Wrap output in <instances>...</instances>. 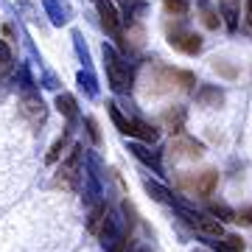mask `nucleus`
Here are the masks:
<instances>
[{"label": "nucleus", "instance_id": "obj_1", "mask_svg": "<svg viewBox=\"0 0 252 252\" xmlns=\"http://www.w3.org/2000/svg\"><path fill=\"white\" fill-rule=\"evenodd\" d=\"M104 70H107V81L112 93H118V95L132 93V67L124 62V56L112 45H104Z\"/></svg>", "mask_w": 252, "mask_h": 252}, {"label": "nucleus", "instance_id": "obj_2", "mask_svg": "<svg viewBox=\"0 0 252 252\" xmlns=\"http://www.w3.org/2000/svg\"><path fill=\"white\" fill-rule=\"evenodd\" d=\"M107 109H109V118H112V124L118 126L121 135H129V137H135V140H143V143H157V129L154 126L143 124L137 118H126L118 109V104H107Z\"/></svg>", "mask_w": 252, "mask_h": 252}, {"label": "nucleus", "instance_id": "obj_3", "mask_svg": "<svg viewBox=\"0 0 252 252\" xmlns=\"http://www.w3.org/2000/svg\"><path fill=\"white\" fill-rule=\"evenodd\" d=\"M81 174H84V149H81V146H73L70 154L62 160L59 171H56V185H62V188H76L79 180H81Z\"/></svg>", "mask_w": 252, "mask_h": 252}, {"label": "nucleus", "instance_id": "obj_4", "mask_svg": "<svg viewBox=\"0 0 252 252\" xmlns=\"http://www.w3.org/2000/svg\"><path fill=\"white\" fill-rule=\"evenodd\" d=\"M180 216L185 219V224H190L196 233L207 235V238H221L224 235L221 219H210L207 213H199V210H190V207H180Z\"/></svg>", "mask_w": 252, "mask_h": 252}, {"label": "nucleus", "instance_id": "obj_5", "mask_svg": "<svg viewBox=\"0 0 252 252\" xmlns=\"http://www.w3.org/2000/svg\"><path fill=\"white\" fill-rule=\"evenodd\" d=\"M168 45L182 51V54H188V56H196L202 51V36L177 23V26H168Z\"/></svg>", "mask_w": 252, "mask_h": 252}, {"label": "nucleus", "instance_id": "obj_6", "mask_svg": "<svg viewBox=\"0 0 252 252\" xmlns=\"http://www.w3.org/2000/svg\"><path fill=\"white\" fill-rule=\"evenodd\" d=\"M177 182H180V188L190 190V193H196V196H210L219 185V174L213 171V168H207V171H202V174H182Z\"/></svg>", "mask_w": 252, "mask_h": 252}, {"label": "nucleus", "instance_id": "obj_7", "mask_svg": "<svg viewBox=\"0 0 252 252\" xmlns=\"http://www.w3.org/2000/svg\"><path fill=\"white\" fill-rule=\"evenodd\" d=\"M20 112L26 115V121L31 126H42V124H45V115H48V109H45V104H42V98H39L31 87H26V90H23Z\"/></svg>", "mask_w": 252, "mask_h": 252}, {"label": "nucleus", "instance_id": "obj_8", "mask_svg": "<svg viewBox=\"0 0 252 252\" xmlns=\"http://www.w3.org/2000/svg\"><path fill=\"white\" fill-rule=\"evenodd\" d=\"M93 3H95V11H98V17H101V26L107 28L115 39H124V31H121V14H118V9L112 6V0H93Z\"/></svg>", "mask_w": 252, "mask_h": 252}, {"label": "nucleus", "instance_id": "obj_9", "mask_svg": "<svg viewBox=\"0 0 252 252\" xmlns=\"http://www.w3.org/2000/svg\"><path fill=\"white\" fill-rule=\"evenodd\" d=\"M171 157H202L205 154V146L202 143H196L193 137H177V140H171Z\"/></svg>", "mask_w": 252, "mask_h": 252}, {"label": "nucleus", "instance_id": "obj_10", "mask_svg": "<svg viewBox=\"0 0 252 252\" xmlns=\"http://www.w3.org/2000/svg\"><path fill=\"white\" fill-rule=\"evenodd\" d=\"M107 205H104V202H93L90 205V213H87V230H90L93 235H98L101 233V227H104V221H107Z\"/></svg>", "mask_w": 252, "mask_h": 252}, {"label": "nucleus", "instance_id": "obj_11", "mask_svg": "<svg viewBox=\"0 0 252 252\" xmlns=\"http://www.w3.org/2000/svg\"><path fill=\"white\" fill-rule=\"evenodd\" d=\"M162 124L168 126V132H174V135H180L182 126H185V107H171L162 112Z\"/></svg>", "mask_w": 252, "mask_h": 252}, {"label": "nucleus", "instance_id": "obj_12", "mask_svg": "<svg viewBox=\"0 0 252 252\" xmlns=\"http://www.w3.org/2000/svg\"><path fill=\"white\" fill-rule=\"evenodd\" d=\"M56 109H59L67 121H76V118H79V107H76V98H73L70 93H59V95H56Z\"/></svg>", "mask_w": 252, "mask_h": 252}, {"label": "nucleus", "instance_id": "obj_13", "mask_svg": "<svg viewBox=\"0 0 252 252\" xmlns=\"http://www.w3.org/2000/svg\"><path fill=\"white\" fill-rule=\"evenodd\" d=\"M45 9H48V14H51V20H54L56 26L67 23V17H70V9H67L64 0H45Z\"/></svg>", "mask_w": 252, "mask_h": 252}, {"label": "nucleus", "instance_id": "obj_14", "mask_svg": "<svg viewBox=\"0 0 252 252\" xmlns=\"http://www.w3.org/2000/svg\"><path fill=\"white\" fill-rule=\"evenodd\" d=\"M216 252H244V238L241 235H221L213 241Z\"/></svg>", "mask_w": 252, "mask_h": 252}, {"label": "nucleus", "instance_id": "obj_15", "mask_svg": "<svg viewBox=\"0 0 252 252\" xmlns=\"http://www.w3.org/2000/svg\"><path fill=\"white\" fill-rule=\"evenodd\" d=\"M67 140H70V129H64L62 135L54 140V146H51V152L45 154V162L48 165H54V162H59V157H62V152H64V146H67Z\"/></svg>", "mask_w": 252, "mask_h": 252}, {"label": "nucleus", "instance_id": "obj_16", "mask_svg": "<svg viewBox=\"0 0 252 252\" xmlns=\"http://www.w3.org/2000/svg\"><path fill=\"white\" fill-rule=\"evenodd\" d=\"M129 152L135 154V157H137L140 162H146V165H152V168H154V174H160V171H162V168H160V157H157L154 152H149V149H143V146H129Z\"/></svg>", "mask_w": 252, "mask_h": 252}, {"label": "nucleus", "instance_id": "obj_17", "mask_svg": "<svg viewBox=\"0 0 252 252\" xmlns=\"http://www.w3.org/2000/svg\"><path fill=\"white\" fill-rule=\"evenodd\" d=\"M221 3V14L227 17V26L235 28L238 26V0H219Z\"/></svg>", "mask_w": 252, "mask_h": 252}, {"label": "nucleus", "instance_id": "obj_18", "mask_svg": "<svg viewBox=\"0 0 252 252\" xmlns=\"http://www.w3.org/2000/svg\"><path fill=\"white\" fill-rule=\"evenodd\" d=\"M11 67H14V56H11V48L6 45L3 39H0V79H3V76L11 70Z\"/></svg>", "mask_w": 252, "mask_h": 252}, {"label": "nucleus", "instance_id": "obj_19", "mask_svg": "<svg viewBox=\"0 0 252 252\" xmlns=\"http://www.w3.org/2000/svg\"><path fill=\"white\" fill-rule=\"evenodd\" d=\"M199 101H202L205 107H219V104L224 101V95H221L219 90H210V87H202V90H199Z\"/></svg>", "mask_w": 252, "mask_h": 252}, {"label": "nucleus", "instance_id": "obj_20", "mask_svg": "<svg viewBox=\"0 0 252 252\" xmlns=\"http://www.w3.org/2000/svg\"><path fill=\"white\" fill-rule=\"evenodd\" d=\"M162 3H165L168 14H174V17H182V14H188V0H162Z\"/></svg>", "mask_w": 252, "mask_h": 252}, {"label": "nucleus", "instance_id": "obj_21", "mask_svg": "<svg viewBox=\"0 0 252 252\" xmlns=\"http://www.w3.org/2000/svg\"><path fill=\"white\" fill-rule=\"evenodd\" d=\"M146 190H149V193H152L154 199H157V202H168V199H171V193H168V188H162V185H157V182H146Z\"/></svg>", "mask_w": 252, "mask_h": 252}, {"label": "nucleus", "instance_id": "obj_22", "mask_svg": "<svg viewBox=\"0 0 252 252\" xmlns=\"http://www.w3.org/2000/svg\"><path fill=\"white\" fill-rule=\"evenodd\" d=\"M210 213L213 216H221V221H235V213L227 205H210Z\"/></svg>", "mask_w": 252, "mask_h": 252}, {"label": "nucleus", "instance_id": "obj_23", "mask_svg": "<svg viewBox=\"0 0 252 252\" xmlns=\"http://www.w3.org/2000/svg\"><path fill=\"white\" fill-rule=\"evenodd\" d=\"M84 124H87V129H90V137H93V143H101V132H98V124H95V118H87Z\"/></svg>", "mask_w": 252, "mask_h": 252}, {"label": "nucleus", "instance_id": "obj_24", "mask_svg": "<svg viewBox=\"0 0 252 252\" xmlns=\"http://www.w3.org/2000/svg\"><path fill=\"white\" fill-rule=\"evenodd\" d=\"M235 221H238V224H252V207L238 210V213H235Z\"/></svg>", "mask_w": 252, "mask_h": 252}, {"label": "nucleus", "instance_id": "obj_25", "mask_svg": "<svg viewBox=\"0 0 252 252\" xmlns=\"http://www.w3.org/2000/svg\"><path fill=\"white\" fill-rule=\"evenodd\" d=\"M79 81H81V87H87V93H90V95H95V81H93V76H90V73H87V76L81 73V76H79Z\"/></svg>", "mask_w": 252, "mask_h": 252}, {"label": "nucleus", "instance_id": "obj_26", "mask_svg": "<svg viewBox=\"0 0 252 252\" xmlns=\"http://www.w3.org/2000/svg\"><path fill=\"white\" fill-rule=\"evenodd\" d=\"M205 23H207L210 28H216V26H219V20H216V14H213V11H205Z\"/></svg>", "mask_w": 252, "mask_h": 252}, {"label": "nucleus", "instance_id": "obj_27", "mask_svg": "<svg viewBox=\"0 0 252 252\" xmlns=\"http://www.w3.org/2000/svg\"><path fill=\"white\" fill-rule=\"evenodd\" d=\"M247 23H250V28H252V0H247Z\"/></svg>", "mask_w": 252, "mask_h": 252}, {"label": "nucleus", "instance_id": "obj_28", "mask_svg": "<svg viewBox=\"0 0 252 252\" xmlns=\"http://www.w3.org/2000/svg\"><path fill=\"white\" fill-rule=\"evenodd\" d=\"M132 252H152L149 247H143V244H137V247H132Z\"/></svg>", "mask_w": 252, "mask_h": 252}, {"label": "nucleus", "instance_id": "obj_29", "mask_svg": "<svg viewBox=\"0 0 252 252\" xmlns=\"http://www.w3.org/2000/svg\"><path fill=\"white\" fill-rule=\"evenodd\" d=\"M121 3H126V6H132V3H140V0H121Z\"/></svg>", "mask_w": 252, "mask_h": 252}]
</instances>
